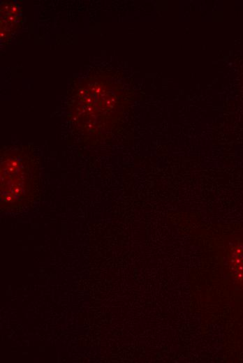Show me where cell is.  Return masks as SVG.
Here are the masks:
<instances>
[{"label":"cell","mask_w":243,"mask_h":363,"mask_svg":"<svg viewBox=\"0 0 243 363\" xmlns=\"http://www.w3.org/2000/svg\"><path fill=\"white\" fill-rule=\"evenodd\" d=\"M38 169L25 154L15 151L1 163V202L15 204L37 193Z\"/></svg>","instance_id":"cell-1"},{"label":"cell","mask_w":243,"mask_h":363,"mask_svg":"<svg viewBox=\"0 0 243 363\" xmlns=\"http://www.w3.org/2000/svg\"><path fill=\"white\" fill-rule=\"evenodd\" d=\"M227 256L228 265L233 276L243 286V238L231 244Z\"/></svg>","instance_id":"cell-2"}]
</instances>
